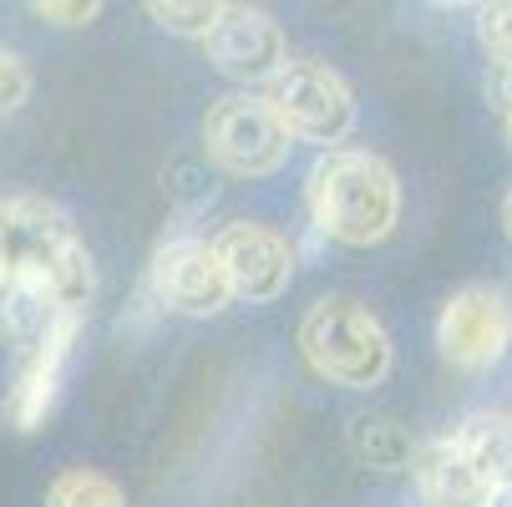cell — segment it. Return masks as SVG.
<instances>
[{"instance_id":"9a60e30c","label":"cell","mask_w":512,"mask_h":507,"mask_svg":"<svg viewBox=\"0 0 512 507\" xmlns=\"http://www.w3.org/2000/svg\"><path fill=\"white\" fill-rule=\"evenodd\" d=\"M46 507H127V492L97 467H66L51 477Z\"/></svg>"},{"instance_id":"5b68a950","label":"cell","mask_w":512,"mask_h":507,"mask_svg":"<svg viewBox=\"0 0 512 507\" xmlns=\"http://www.w3.org/2000/svg\"><path fill=\"white\" fill-rule=\"evenodd\" d=\"M148 300L168 315L188 320H213L234 305V284L218 264L213 239L198 234H173L153 249L148 259Z\"/></svg>"},{"instance_id":"9c48e42d","label":"cell","mask_w":512,"mask_h":507,"mask_svg":"<svg viewBox=\"0 0 512 507\" xmlns=\"http://www.w3.org/2000/svg\"><path fill=\"white\" fill-rule=\"evenodd\" d=\"M203 51H208L218 77H229L239 87H259V92L279 77L289 61H295L279 21L269 11H259V6H229L224 21L213 26V36L203 41Z\"/></svg>"},{"instance_id":"4fadbf2b","label":"cell","mask_w":512,"mask_h":507,"mask_svg":"<svg viewBox=\"0 0 512 507\" xmlns=\"http://www.w3.org/2000/svg\"><path fill=\"white\" fill-rule=\"evenodd\" d=\"M345 447L360 467H371V472H411L416 467V437L396 421V416H381V411H360L350 416L345 426Z\"/></svg>"},{"instance_id":"e0dca14e","label":"cell","mask_w":512,"mask_h":507,"mask_svg":"<svg viewBox=\"0 0 512 507\" xmlns=\"http://www.w3.org/2000/svg\"><path fill=\"white\" fill-rule=\"evenodd\" d=\"M477 41H482V51H487L492 66L512 71V0L477 6Z\"/></svg>"},{"instance_id":"ffe728a7","label":"cell","mask_w":512,"mask_h":507,"mask_svg":"<svg viewBox=\"0 0 512 507\" xmlns=\"http://www.w3.org/2000/svg\"><path fill=\"white\" fill-rule=\"evenodd\" d=\"M487 102H492V112H497L502 122H512V71L492 66V77H487Z\"/></svg>"},{"instance_id":"44dd1931","label":"cell","mask_w":512,"mask_h":507,"mask_svg":"<svg viewBox=\"0 0 512 507\" xmlns=\"http://www.w3.org/2000/svg\"><path fill=\"white\" fill-rule=\"evenodd\" d=\"M502 224H507V239H512V193H507V203H502Z\"/></svg>"},{"instance_id":"52a82bcc","label":"cell","mask_w":512,"mask_h":507,"mask_svg":"<svg viewBox=\"0 0 512 507\" xmlns=\"http://www.w3.org/2000/svg\"><path fill=\"white\" fill-rule=\"evenodd\" d=\"M436 345L452 371H492L512 345V305L492 284H467L436 315Z\"/></svg>"},{"instance_id":"d6986e66","label":"cell","mask_w":512,"mask_h":507,"mask_svg":"<svg viewBox=\"0 0 512 507\" xmlns=\"http://www.w3.org/2000/svg\"><path fill=\"white\" fill-rule=\"evenodd\" d=\"M31 16H41L51 26H92L102 16V6H92V0H71V6H61V0H36Z\"/></svg>"},{"instance_id":"277c9868","label":"cell","mask_w":512,"mask_h":507,"mask_svg":"<svg viewBox=\"0 0 512 507\" xmlns=\"http://www.w3.org/2000/svg\"><path fill=\"white\" fill-rule=\"evenodd\" d=\"M203 158L229 178H269L284 168L295 137L259 92H229L203 112Z\"/></svg>"},{"instance_id":"ac0fdd59","label":"cell","mask_w":512,"mask_h":507,"mask_svg":"<svg viewBox=\"0 0 512 507\" xmlns=\"http://www.w3.org/2000/svg\"><path fill=\"white\" fill-rule=\"evenodd\" d=\"M26 102H31V66L11 46H0V117L21 112Z\"/></svg>"},{"instance_id":"7c38bea8","label":"cell","mask_w":512,"mask_h":507,"mask_svg":"<svg viewBox=\"0 0 512 507\" xmlns=\"http://www.w3.org/2000/svg\"><path fill=\"white\" fill-rule=\"evenodd\" d=\"M411 477H416V492H421L426 507H492V502L502 497V492L462 457V447H457L452 437L426 442V447L416 452Z\"/></svg>"},{"instance_id":"5bb4252c","label":"cell","mask_w":512,"mask_h":507,"mask_svg":"<svg viewBox=\"0 0 512 507\" xmlns=\"http://www.w3.org/2000/svg\"><path fill=\"white\" fill-rule=\"evenodd\" d=\"M452 442L497 492H512V411H472Z\"/></svg>"},{"instance_id":"7a4b0ae2","label":"cell","mask_w":512,"mask_h":507,"mask_svg":"<svg viewBox=\"0 0 512 507\" xmlns=\"http://www.w3.org/2000/svg\"><path fill=\"white\" fill-rule=\"evenodd\" d=\"M0 244H6V269L41 279L71 315H82L92 305L97 295L92 254L77 224L66 219V208H56L51 198H36V193L0 198Z\"/></svg>"},{"instance_id":"30bf717a","label":"cell","mask_w":512,"mask_h":507,"mask_svg":"<svg viewBox=\"0 0 512 507\" xmlns=\"http://www.w3.org/2000/svg\"><path fill=\"white\" fill-rule=\"evenodd\" d=\"M66 320H71V310L51 295L41 279H31L21 269L0 274V345H6V350L31 360Z\"/></svg>"},{"instance_id":"8fae6325","label":"cell","mask_w":512,"mask_h":507,"mask_svg":"<svg viewBox=\"0 0 512 507\" xmlns=\"http://www.w3.org/2000/svg\"><path fill=\"white\" fill-rule=\"evenodd\" d=\"M77 330H82V315H71L31 360H21V371H16V381L6 391V426L36 431L51 416V406L61 396V371L71 360V345H77Z\"/></svg>"},{"instance_id":"6da1fadb","label":"cell","mask_w":512,"mask_h":507,"mask_svg":"<svg viewBox=\"0 0 512 507\" xmlns=\"http://www.w3.org/2000/svg\"><path fill=\"white\" fill-rule=\"evenodd\" d=\"M305 208L315 234L350 244V249H371L391 239L401 224V183L386 158L365 153V148H330L315 158L305 178Z\"/></svg>"},{"instance_id":"ba28073f","label":"cell","mask_w":512,"mask_h":507,"mask_svg":"<svg viewBox=\"0 0 512 507\" xmlns=\"http://www.w3.org/2000/svg\"><path fill=\"white\" fill-rule=\"evenodd\" d=\"M213 249H218V264H224L229 284H234V300H254V305H269L279 300L289 284H295V244H289L279 229L269 224H254V219H234L213 234Z\"/></svg>"},{"instance_id":"2e32d148","label":"cell","mask_w":512,"mask_h":507,"mask_svg":"<svg viewBox=\"0 0 512 507\" xmlns=\"http://www.w3.org/2000/svg\"><path fill=\"white\" fill-rule=\"evenodd\" d=\"M229 6L218 0H148V16L168 31V36H193V41H208L213 26L224 21Z\"/></svg>"},{"instance_id":"8992f818","label":"cell","mask_w":512,"mask_h":507,"mask_svg":"<svg viewBox=\"0 0 512 507\" xmlns=\"http://www.w3.org/2000/svg\"><path fill=\"white\" fill-rule=\"evenodd\" d=\"M259 97L274 107V117L289 127V137L325 142V153H330V142H340L355 127L350 82L320 61H289Z\"/></svg>"},{"instance_id":"7402d4cb","label":"cell","mask_w":512,"mask_h":507,"mask_svg":"<svg viewBox=\"0 0 512 507\" xmlns=\"http://www.w3.org/2000/svg\"><path fill=\"white\" fill-rule=\"evenodd\" d=\"M0 274H6V244H0Z\"/></svg>"},{"instance_id":"3957f363","label":"cell","mask_w":512,"mask_h":507,"mask_svg":"<svg viewBox=\"0 0 512 507\" xmlns=\"http://www.w3.org/2000/svg\"><path fill=\"white\" fill-rule=\"evenodd\" d=\"M300 355H305V366L320 381H330L340 391L381 386L391 376V360H396L386 325L350 295H325V300H315L305 310Z\"/></svg>"}]
</instances>
